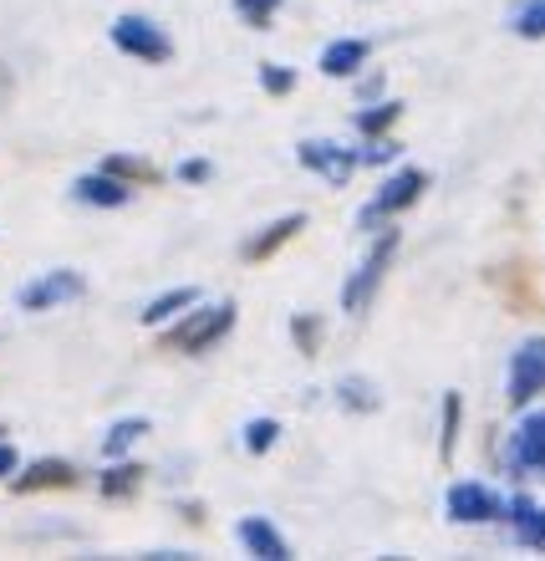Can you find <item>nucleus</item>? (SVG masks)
Masks as SVG:
<instances>
[{
  "label": "nucleus",
  "mask_w": 545,
  "mask_h": 561,
  "mask_svg": "<svg viewBox=\"0 0 545 561\" xmlns=\"http://www.w3.org/2000/svg\"><path fill=\"white\" fill-rule=\"evenodd\" d=\"M235 15L251 31H270L276 26V15H280V0H235Z\"/></svg>",
  "instance_id": "bb28decb"
},
{
  "label": "nucleus",
  "mask_w": 545,
  "mask_h": 561,
  "mask_svg": "<svg viewBox=\"0 0 545 561\" xmlns=\"http://www.w3.org/2000/svg\"><path fill=\"white\" fill-rule=\"evenodd\" d=\"M88 296V276L72 266H57V271H42V276H31L21 291H15V307L21 311H57L67 301H82Z\"/></svg>",
  "instance_id": "0eeeda50"
},
{
  "label": "nucleus",
  "mask_w": 545,
  "mask_h": 561,
  "mask_svg": "<svg viewBox=\"0 0 545 561\" xmlns=\"http://www.w3.org/2000/svg\"><path fill=\"white\" fill-rule=\"evenodd\" d=\"M72 199L88 209H123L134 199V184H123V179L103 174V169H88V174L72 179Z\"/></svg>",
  "instance_id": "f8f14e48"
},
{
  "label": "nucleus",
  "mask_w": 545,
  "mask_h": 561,
  "mask_svg": "<svg viewBox=\"0 0 545 561\" xmlns=\"http://www.w3.org/2000/svg\"><path fill=\"white\" fill-rule=\"evenodd\" d=\"M443 516L454 526H495L505 520V495L485 480H454L443 490Z\"/></svg>",
  "instance_id": "39448f33"
},
{
  "label": "nucleus",
  "mask_w": 545,
  "mask_h": 561,
  "mask_svg": "<svg viewBox=\"0 0 545 561\" xmlns=\"http://www.w3.org/2000/svg\"><path fill=\"white\" fill-rule=\"evenodd\" d=\"M143 465H138V459H107V470H103V480H97V495H103V501H134L138 490H143Z\"/></svg>",
  "instance_id": "dca6fc26"
},
{
  "label": "nucleus",
  "mask_w": 545,
  "mask_h": 561,
  "mask_svg": "<svg viewBox=\"0 0 545 561\" xmlns=\"http://www.w3.org/2000/svg\"><path fill=\"white\" fill-rule=\"evenodd\" d=\"M510 31L520 42H545V0H525L515 11V21H510Z\"/></svg>",
  "instance_id": "393cba45"
},
{
  "label": "nucleus",
  "mask_w": 545,
  "mask_h": 561,
  "mask_svg": "<svg viewBox=\"0 0 545 561\" xmlns=\"http://www.w3.org/2000/svg\"><path fill=\"white\" fill-rule=\"evenodd\" d=\"M459 434H464V399H459V388H443V403H439V459L443 465L454 459Z\"/></svg>",
  "instance_id": "a211bd4d"
},
{
  "label": "nucleus",
  "mask_w": 545,
  "mask_h": 561,
  "mask_svg": "<svg viewBox=\"0 0 545 561\" xmlns=\"http://www.w3.org/2000/svg\"><path fill=\"white\" fill-rule=\"evenodd\" d=\"M505 465L515 474H545V409H531V414L510 428Z\"/></svg>",
  "instance_id": "9d476101"
},
{
  "label": "nucleus",
  "mask_w": 545,
  "mask_h": 561,
  "mask_svg": "<svg viewBox=\"0 0 545 561\" xmlns=\"http://www.w3.org/2000/svg\"><path fill=\"white\" fill-rule=\"evenodd\" d=\"M143 434H148V419H118V424H107V434H103V459L134 455Z\"/></svg>",
  "instance_id": "412c9836"
},
{
  "label": "nucleus",
  "mask_w": 545,
  "mask_h": 561,
  "mask_svg": "<svg viewBox=\"0 0 545 561\" xmlns=\"http://www.w3.org/2000/svg\"><path fill=\"white\" fill-rule=\"evenodd\" d=\"M240 444H245V455H270L280 444V419H251L245 434H240Z\"/></svg>",
  "instance_id": "b1692460"
},
{
  "label": "nucleus",
  "mask_w": 545,
  "mask_h": 561,
  "mask_svg": "<svg viewBox=\"0 0 545 561\" xmlns=\"http://www.w3.org/2000/svg\"><path fill=\"white\" fill-rule=\"evenodd\" d=\"M545 393V332H535V337H525L510 353V373H505V399H510V409H525V403H535Z\"/></svg>",
  "instance_id": "423d86ee"
},
{
  "label": "nucleus",
  "mask_w": 545,
  "mask_h": 561,
  "mask_svg": "<svg viewBox=\"0 0 545 561\" xmlns=\"http://www.w3.org/2000/svg\"><path fill=\"white\" fill-rule=\"evenodd\" d=\"M295 163L311 169V174H322L326 184H347V179L362 169L357 148L337 144V138H301V144H295Z\"/></svg>",
  "instance_id": "6e6552de"
},
{
  "label": "nucleus",
  "mask_w": 545,
  "mask_h": 561,
  "mask_svg": "<svg viewBox=\"0 0 545 561\" xmlns=\"http://www.w3.org/2000/svg\"><path fill=\"white\" fill-rule=\"evenodd\" d=\"M235 322H240L235 301H194V307H184L174 317V327L163 332V342H169L174 353H184V357H199V353H209L214 342L230 337Z\"/></svg>",
  "instance_id": "f257e3e1"
},
{
  "label": "nucleus",
  "mask_w": 545,
  "mask_h": 561,
  "mask_svg": "<svg viewBox=\"0 0 545 561\" xmlns=\"http://www.w3.org/2000/svg\"><path fill=\"white\" fill-rule=\"evenodd\" d=\"M403 118V103L398 98H383V103H372V107H362L352 118V128L362 138H383V134H393V123Z\"/></svg>",
  "instance_id": "6ab92c4d"
},
{
  "label": "nucleus",
  "mask_w": 545,
  "mask_h": 561,
  "mask_svg": "<svg viewBox=\"0 0 545 561\" xmlns=\"http://www.w3.org/2000/svg\"><path fill=\"white\" fill-rule=\"evenodd\" d=\"M235 536H240V547L251 551V557H260V561H291V541L280 536V526L270 516H245L235 526Z\"/></svg>",
  "instance_id": "4468645a"
},
{
  "label": "nucleus",
  "mask_w": 545,
  "mask_h": 561,
  "mask_svg": "<svg viewBox=\"0 0 545 561\" xmlns=\"http://www.w3.org/2000/svg\"><path fill=\"white\" fill-rule=\"evenodd\" d=\"M368 61H372V42H368V36H337V42L322 46L316 67H322V77L341 82V77H357Z\"/></svg>",
  "instance_id": "ddd939ff"
},
{
  "label": "nucleus",
  "mask_w": 545,
  "mask_h": 561,
  "mask_svg": "<svg viewBox=\"0 0 545 561\" xmlns=\"http://www.w3.org/2000/svg\"><path fill=\"white\" fill-rule=\"evenodd\" d=\"M97 169L113 174V179H123V184H134V190L138 184H159V169H153L148 159H138V153H107Z\"/></svg>",
  "instance_id": "aec40b11"
},
{
  "label": "nucleus",
  "mask_w": 545,
  "mask_h": 561,
  "mask_svg": "<svg viewBox=\"0 0 545 561\" xmlns=\"http://www.w3.org/2000/svg\"><path fill=\"white\" fill-rule=\"evenodd\" d=\"M398 245H403V230L387 225L383 236L368 245V255L357 261V271H347V280H341V311H347V317H362V311L378 301L387 271H393V261H398Z\"/></svg>",
  "instance_id": "f03ea898"
},
{
  "label": "nucleus",
  "mask_w": 545,
  "mask_h": 561,
  "mask_svg": "<svg viewBox=\"0 0 545 561\" xmlns=\"http://www.w3.org/2000/svg\"><path fill=\"white\" fill-rule=\"evenodd\" d=\"M15 465H21V459H15V449H11L5 439H0V480H5V474H11Z\"/></svg>",
  "instance_id": "c756f323"
},
{
  "label": "nucleus",
  "mask_w": 545,
  "mask_h": 561,
  "mask_svg": "<svg viewBox=\"0 0 545 561\" xmlns=\"http://www.w3.org/2000/svg\"><path fill=\"white\" fill-rule=\"evenodd\" d=\"M505 520H510V536L525 551H545V505L535 495H510L505 501Z\"/></svg>",
  "instance_id": "2eb2a0df"
},
{
  "label": "nucleus",
  "mask_w": 545,
  "mask_h": 561,
  "mask_svg": "<svg viewBox=\"0 0 545 561\" xmlns=\"http://www.w3.org/2000/svg\"><path fill=\"white\" fill-rule=\"evenodd\" d=\"M82 474H77L72 459H61V455H42V459H31L26 470L15 465L11 474H5V485H11V495H42V490H72Z\"/></svg>",
  "instance_id": "1a4fd4ad"
},
{
  "label": "nucleus",
  "mask_w": 545,
  "mask_h": 561,
  "mask_svg": "<svg viewBox=\"0 0 545 561\" xmlns=\"http://www.w3.org/2000/svg\"><path fill=\"white\" fill-rule=\"evenodd\" d=\"M199 301V286H169V291H159L153 301H143V311H138V322L143 327H169L184 307H194Z\"/></svg>",
  "instance_id": "f3484780"
},
{
  "label": "nucleus",
  "mask_w": 545,
  "mask_h": 561,
  "mask_svg": "<svg viewBox=\"0 0 545 561\" xmlns=\"http://www.w3.org/2000/svg\"><path fill=\"white\" fill-rule=\"evenodd\" d=\"M424 190H428V174L418 169V163H403V169H393V174L383 179V190L362 205L357 225H362V230H383V225L398 220L403 209L418 205V199H424Z\"/></svg>",
  "instance_id": "7ed1b4c3"
},
{
  "label": "nucleus",
  "mask_w": 545,
  "mask_h": 561,
  "mask_svg": "<svg viewBox=\"0 0 545 561\" xmlns=\"http://www.w3.org/2000/svg\"><path fill=\"white\" fill-rule=\"evenodd\" d=\"M107 42L118 46L123 57L143 61V67H163V61H174V42H169V31L153 21V15H118L113 26H107Z\"/></svg>",
  "instance_id": "20e7f679"
},
{
  "label": "nucleus",
  "mask_w": 545,
  "mask_h": 561,
  "mask_svg": "<svg viewBox=\"0 0 545 561\" xmlns=\"http://www.w3.org/2000/svg\"><path fill=\"white\" fill-rule=\"evenodd\" d=\"M337 393H341V409H352V414H372V409L383 403L378 399V388H372V378H357V373L352 378H341Z\"/></svg>",
  "instance_id": "5701e85b"
},
{
  "label": "nucleus",
  "mask_w": 545,
  "mask_h": 561,
  "mask_svg": "<svg viewBox=\"0 0 545 561\" xmlns=\"http://www.w3.org/2000/svg\"><path fill=\"white\" fill-rule=\"evenodd\" d=\"M301 230H306V209H291V215H280V220L260 225L255 236H245V245H240V261H245V266H260V261H270V255L280 251V245H291Z\"/></svg>",
  "instance_id": "9b49d317"
},
{
  "label": "nucleus",
  "mask_w": 545,
  "mask_h": 561,
  "mask_svg": "<svg viewBox=\"0 0 545 561\" xmlns=\"http://www.w3.org/2000/svg\"><path fill=\"white\" fill-rule=\"evenodd\" d=\"M209 174H214V163L209 159H184L178 163V179H184V184H209Z\"/></svg>",
  "instance_id": "c85d7f7f"
},
{
  "label": "nucleus",
  "mask_w": 545,
  "mask_h": 561,
  "mask_svg": "<svg viewBox=\"0 0 545 561\" xmlns=\"http://www.w3.org/2000/svg\"><path fill=\"white\" fill-rule=\"evenodd\" d=\"M398 153H403V144H398V138H387V134H383V138H372V144L362 148L357 159H362V163H393Z\"/></svg>",
  "instance_id": "cd10ccee"
},
{
  "label": "nucleus",
  "mask_w": 545,
  "mask_h": 561,
  "mask_svg": "<svg viewBox=\"0 0 545 561\" xmlns=\"http://www.w3.org/2000/svg\"><path fill=\"white\" fill-rule=\"evenodd\" d=\"M322 337H326L322 317H316V311H295V317H291V342H295V353L316 357V353H322Z\"/></svg>",
  "instance_id": "4be33fe9"
},
{
  "label": "nucleus",
  "mask_w": 545,
  "mask_h": 561,
  "mask_svg": "<svg viewBox=\"0 0 545 561\" xmlns=\"http://www.w3.org/2000/svg\"><path fill=\"white\" fill-rule=\"evenodd\" d=\"M255 82H260L270 98H291V92H295V67H286V61H260Z\"/></svg>",
  "instance_id": "a878e982"
}]
</instances>
